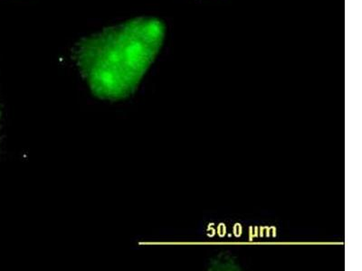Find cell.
Segmentation results:
<instances>
[{
    "mask_svg": "<svg viewBox=\"0 0 362 271\" xmlns=\"http://www.w3.org/2000/svg\"><path fill=\"white\" fill-rule=\"evenodd\" d=\"M166 33L163 22L140 17L83 38L74 59L93 95L119 101L137 90L154 62Z\"/></svg>",
    "mask_w": 362,
    "mask_h": 271,
    "instance_id": "1",
    "label": "cell"
},
{
    "mask_svg": "<svg viewBox=\"0 0 362 271\" xmlns=\"http://www.w3.org/2000/svg\"><path fill=\"white\" fill-rule=\"evenodd\" d=\"M0 115H1V113H0Z\"/></svg>",
    "mask_w": 362,
    "mask_h": 271,
    "instance_id": "2",
    "label": "cell"
}]
</instances>
